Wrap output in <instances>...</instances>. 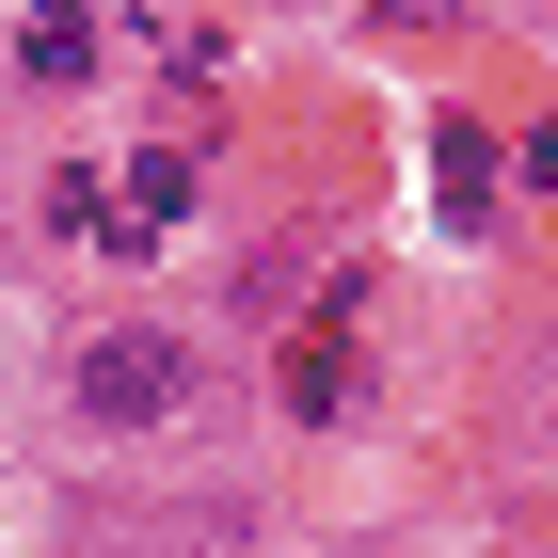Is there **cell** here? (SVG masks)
<instances>
[{
  "label": "cell",
  "mask_w": 558,
  "mask_h": 558,
  "mask_svg": "<svg viewBox=\"0 0 558 558\" xmlns=\"http://www.w3.org/2000/svg\"><path fill=\"white\" fill-rule=\"evenodd\" d=\"M64 415L81 430H175L192 415V336L175 319H96L64 351Z\"/></svg>",
  "instance_id": "1"
},
{
  "label": "cell",
  "mask_w": 558,
  "mask_h": 558,
  "mask_svg": "<svg viewBox=\"0 0 558 558\" xmlns=\"http://www.w3.org/2000/svg\"><path fill=\"white\" fill-rule=\"evenodd\" d=\"M81 64H96V16L33 0V16H16V81H81Z\"/></svg>",
  "instance_id": "2"
}]
</instances>
